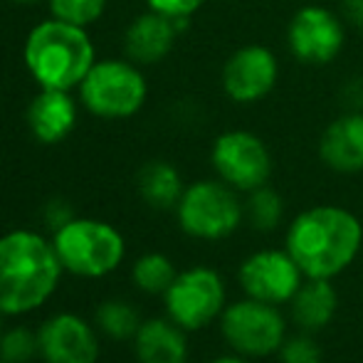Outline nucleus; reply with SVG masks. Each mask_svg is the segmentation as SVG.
Here are the masks:
<instances>
[{"label": "nucleus", "instance_id": "aec40b11", "mask_svg": "<svg viewBox=\"0 0 363 363\" xmlns=\"http://www.w3.org/2000/svg\"><path fill=\"white\" fill-rule=\"evenodd\" d=\"M141 326L139 311L124 299H106L96 306V329L109 339L126 341L134 339Z\"/></svg>", "mask_w": 363, "mask_h": 363}, {"label": "nucleus", "instance_id": "412c9836", "mask_svg": "<svg viewBox=\"0 0 363 363\" xmlns=\"http://www.w3.org/2000/svg\"><path fill=\"white\" fill-rule=\"evenodd\" d=\"M176 267L173 262L161 252H146L134 262L131 269V279L141 291L146 294H166V289L176 279Z\"/></svg>", "mask_w": 363, "mask_h": 363}, {"label": "nucleus", "instance_id": "b1692460", "mask_svg": "<svg viewBox=\"0 0 363 363\" xmlns=\"http://www.w3.org/2000/svg\"><path fill=\"white\" fill-rule=\"evenodd\" d=\"M40 356L38 331H30L28 326H15L3 331L0 336V361L5 363H30Z\"/></svg>", "mask_w": 363, "mask_h": 363}, {"label": "nucleus", "instance_id": "cd10ccee", "mask_svg": "<svg viewBox=\"0 0 363 363\" xmlns=\"http://www.w3.org/2000/svg\"><path fill=\"white\" fill-rule=\"evenodd\" d=\"M341 18L346 25L363 30V0H341Z\"/></svg>", "mask_w": 363, "mask_h": 363}, {"label": "nucleus", "instance_id": "7ed1b4c3", "mask_svg": "<svg viewBox=\"0 0 363 363\" xmlns=\"http://www.w3.org/2000/svg\"><path fill=\"white\" fill-rule=\"evenodd\" d=\"M23 62L40 89L77 91L82 79L96 62V45L89 28L45 18L28 33Z\"/></svg>", "mask_w": 363, "mask_h": 363}, {"label": "nucleus", "instance_id": "6ab92c4d", "mask_svg": "<svg viewBox=\"0 0 363 363\" xmlns=\"http://www.w3.org/2000/svg\"><path fill=\"white\" fill-rule=\"evenodd\" d=\"M136 186H139V196L144 198L146 206L156 208V211L176 208L186 191L178 168L168 161H148L139 171Z\"/></svg>", "mask_w": 363, "mask_h": 363}, {"label": "nucleus", "instance_id": "7c9ffc66", "mask_svg": "<svg viewBox=\"0 0 363 363\" xmlns=\"http://www.w3.org/2000/svg\"><path fill=\"white\" fill-rule=\"evenodd\" d=\"M0 336H3V314H0Z\"/></svg>", "mask_w": 363, "mask_h": 363}, {"label": "nucleus", "instance_id": "9b49d317", "mask_svg": "<svg viewBox=\"0 0 363 363\" xmlns=\"http://www.w3.org/2000/svg\"><path fill=\"white\" fill-rule=\"evenodd\" d=\"M223 336L235 351L245 356H267L282 349L284 319L274 304L259 299H245L225 309Z\"/></svg>", "mask_w": 363, "mask_h": 363}, {"label": "nucleus", "instance_id": "9d476101", "mask_svg": "<svg viewBox=\"0 0 363 363\" xmlns=\"http://www.w3.org/2000/svg\"><path fill=\"white\" fill-rule=\"evenodd\" d=\"M279 82V60L267 45L250 43L238 48L220 69L223 94L233 104L252 106L267 99Z\"/></svg>", "mask_w": 363, "mask_h": 363}, {"label": "nucleus", "instance_id": "0eeeda50", "mask_svg": "<svg viewBox=\"0 0 363 363\" xmlns=\"http://www.w3.org/2000/svg\"><path fill=\"white\" fill-rule=\"evenodd\" d=\"M346 45V20L319 3L301 5L287 25V48L296 62L326 67L336 62Z\"/></svg>", "mask_w": 363, "mask_h": 363}, {"label": "nucleus", "instance_id": "f03ea898", "mask_svg": "<svg viewBox=\"0 0 363 363\" xmlns=\"http://www.w3.org/2000/svg\"><path fill=\"white\" fill-rule=\"evenodd\" d=\"M363 242L361 220L339 206H316L294 218L287 252L309 279H331L356 259Z\"/></svg>", "mask_w": 363, "mask_h": 363}, {"label": "nucleus", "instance_id": "20e7f679", "mask_svg": "<svg viewBox=\"0 0 363 363\" xmlns=\"http://www.w3.org/2000/svg\"><path fill=\"white\" fill-rule=\"evenodd\" d=\"M77 99L86 114L104 121H124L144 109L148 79L144 67L129 57H96L77 86Z\"/></svg>", "mask_w": 363, "mask_h": 363}, {"label": "nucleus", "instance_id": "f3484780", "mask_svg": "<svg viewBox=\"0 0 363 363\" xmlns=\"http://www.w3.org/2000/svg\"><path fill=\"white\" fill-rule=\"evenodd\" d=\"M181 326L171 319L141 321L134 336V351L139 363H186L188 341Z\"/></svg>", "mask_w": 363, "mask_h": 363}, {"label": "nucleus", "instance_id": "f8f14e48", "mask_svg": "<svg viewBox=\"0 0 363 363\" xmlns=\"http://www.w3.org/2000/svg\"><path fill=\"white\" fill-rule=\"evenodd\" d=\"M40 359L45 363H96L99 336L86 319L60 311L38 329Z\"/></svg>", "mask_w": 363, "mask_h": 363}, {"label": "nucleus", "instance_id": "2f4dec72", "mask_svg": "<svg viewBox=\"0 0 363 363\" xmlns=\"http://www.w3.org/2000/svg\"><path fill=\"white\" fill-rule=\"evenodd\" d=\"M0 363H5V361H0Z\"/></svg>", "mask_w": 363, "mask_h": 363}, {"label": "nucleus", "instance_id": "39448f33", "mask_svg": "<svg viewBox=\"0 0 363 363\" xmlns=\"http://www.w3.org/2000/svg\"><path fill=\"white\" fill-rule=\"evenodd\" d=\"M52 245L65 272L82 279H101L119 269L126 255V240L111 223L74 216L52 233Z\"/></svg>", "mask_w": 363, "mask_h": 363}, {"label": "nucleus", "instance_id": "2eb2a0df", "mask_svg": "<svg viewBox=\"0 0 363 363\" xmlns=\"http://www.w3.org/2000/svg\"><path fill=\"white\" fill-rule=\"evenodd\" d=\"M79 99L77 91L40 89L25 109V124L35 141L45 146L62 144L77 129L79 121Z\"/></svg>", "mask_w": 363, "mask_h": 363}, {"label": "nucleus", "instance_id": "1a4fd4ad", "mask_svg": "<svg viewBox=\"0 0 363 363\" xmlns=\"http://www.w3.org/2000/svg\"><path fill=\"white\" fill-rule=\"evenodd\" d=\"M168 319L181 329L196 331L208 326L223 311L225 284L211 267H193L176 274L173 284L163 294Z\"/></svg>", "mask_w": 363, "mask_h": 363}, {"label": "nucleus", "instance_id": "c756f323", "mask_svg": "<svg viewBox=\"0 0 363 363\" xmlns=\"http://www.w3.org/2000/svg\"><path fill=\"white\" fill-rule=\"evenodd\" d=\"M10 3H15V5H33V3H38V0H10Z\"/></svg>", "mask_w": 363, "mask_h": 363}, {"label": "nucleus", "instance_id": "dca6fc26", "mask_svg": "<svg viewBox=\"0 0 363 363\" xmlns=\"http://www.w3.org/2000/svg\"><path fill=\"white\" fill-rule=\"evenodd\" d=\"M319 156L339 173L363 171V111H349L331 121L319 139Z\"/></svg>", "mask_w": 363, "mask_h": 363}, {"label": "nucleus", "instance_id": "393cba45", "mask_svg": "<svg viewBox=\"0 0 363 363\" xmlns=\"http://www.w3.org/2000/svg\"><path fill=\"white\" fill-rule=\"evenodd\" d=\"M146 10L161 13L173 20H191L208 0H144Z\"/></svg>", "mask_w": 363, "mask_h": 363}, {"label": "nucleus", "instance_id": "4468645a", "mask_svg": "<svg viewBox=\"0 0 363 363\" xmlns=\"http://www.w3.org/2000/svg\"><path fill=\"white\" fill-rule=\"evenodd\" d=\"M188 23L191 20H173L153 10L136 15L124 30V57H129L139 67L161 65L173 52Z\"/></svg>", "mask_w": 363, "mask_h": 363}, {"label": "nucleus", "instance_id": "a878e982", "mask_svg": "<svg viewBox=\"0 0 363 363\" xmlns=\"http://www.w3.org/2000/svg\"><path fill=\"white\" fill-rule=\"evenodd\" d=\"M284 363H321V349L309 336H296L282 346Z\"/></svg>", "mask_w": 363, "mask_h": 363}, {"label": "nucleus", "instance_id": "a211bd4d", "mask_svg": "<svg viewBox=\"0 0 363 363\" xmlns=\"http://www.w3.org/2000/svg\"><path fill=\"white\" fill-rule=\"evenodd\" d=\"M336 304H339V296L329 279H309L291 296V316L301 329L316 331L331 321Z\"/></svg>", "mask_w": 363, "mask_h": 363}, {"label": "nucleus", "instance_id": "c85d7f7f", "mask_svg": "<svg viewBox=\"0 0 363 363\" xmlns=\"http://www.w3.org/2000/svg\"><path fill=\"white\" fill-rule=\"evenodd\" d=\"M213 363H245V361H240V359H233V356H225V359H216Z\"/></svg>", "mask_w": 363, "mask_h": 363}, {"label": "nucleus", "instance_id": "bb28decb", "mask_svg": "<svg viewBox=\"0 0 363 363\" xmlns=\"http://www.w3.org/2000/svg\"><path fill=\"white\" fill-rule=\"evenodd\" d=\"M72 218H74L72 206H69L67 201H62V198H55V201H50L48 206H45V225H48L52 233L62 228V225H67Z\"/></svg>", "mask_w": 363, "mask_h": 363}, {"label": "nucleus", "instance_id": "4be33fe9", "mask_svg": "<svg viewBox=\"0 0 363 363\" xmlns=\"http://www.w3.org/2000/svg\"><path fill=\"white\" fill-rule=\"evenodd\" d=\"M250 223L257 230H274L282 220L284 203L279 198V193L269 186H259L255 191H250L247 206H245Z\"/></svg>", "mask_w": 363, "mask_h": 363}, {"label": "nucleus", "instance_id": "6e6552de", "mask_svg": "<svg viewBox=\"0 0 363 363\" xmlns=\"http://www.w3.org/2000/svg\"><path fill=\"white\" fill-rule=\"evenodd\" d=\"M211 163L218 178L235 191L267 186L272 176V153L257 134L245 129L223 131L211 148Z\"/></svg>", "mask_w": 363, "mask_h": 363}, {"label": "nucleus", "instance_id": "5701e85b", "mask_svg": "<svg viewBox=\"0 0 363 363\" xmlns=\"http://www.w3.org/2000/svg\"><path fill=\"white\" fill-rule=\"evenodd\" d=\"M45 3L52 18L79 25V28H91L104 15L109 0H45Z\"/></svg>", "mask_w": 363, "mask_h": 363}, {"label": "nucleus", "instance_id": "423d86ee", "mask_svg": "<svg viewBox=\"0 0 363 363\" xmlns=\"http://www.w3.org/2000/svg\"><path fill=\"white\" fill-rule=\"evenodd\" d=\"M178 225L198 240H223L240 228L245 208L238 191L225 181H196L186 186L176 206Z\"/></svg>", "mask_w": 363, "mask_h": 363}, {"label": "nucleus", "instance_id": "f257e3e1", "mask_svg": "<svg viewBox=\"0 0 363 363\" xmlns=\"http://www.w3.org/2000/svg\"><path fill=\"white\" fill-rule=\"evenodd\" d=\"M62 272L52 238L25 228L0 235V314L25 316L45 306Z\"/></svg>", "mask_w": 363, "mask_h": 363}, {"label": "nucleus", "instance_id": "ddd939ff", "mask_svg": "<svg viewBox=\"0 0 363 363\" xmlns=\"http://www.w3.org/2000/svg\"><path fill=\"white\" fill-rule=\"evenodd\" d=\"M240 284L252 299L282 304V301H291V296L301 287V269L289 252L262 250L242 262Z\"/></svg>", "mask_w": 363, "mask_h": 363}]
</instances>
